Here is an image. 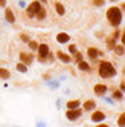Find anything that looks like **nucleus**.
<instances>
[{
    "mask_svg": "<svg viewBox=\"0 0 125 127\" xmlns=\"http://www.w3.org/2000/svg\"><path fill=\"white\" fill-rule=\"evenodd\" d=\"M121 43H122V44H125V29L121 32Z\"/></svg>",
    "mask_w": 125,
    "mask_h": 127,
    "instance_id": "obj_31",
    "label": "nucleus"
},
{
    "mask_svg": "<svg viewBox=\"0 0 125 127\" xmlns=\"http://www.w3.org/2000/svg\"><path fill=\"white\" fill-rule=\"evenodd\" d=\"M98 74L102 80H110V78H114L118 75V69L114 67V64L111 61H107V60H102L99 61L98 64Z\"/></svg>",
    "mask_w": 125,
    "mask_h": 127,
    "instance_id": "obj_1",
    "label": "nucleus"
},
{
    "mask_svg": "<svg viewBox=\"0 0 125 127\" xmlns=\"http://www.w3.org/2000/svg\"><path fill=\"white\" fill-rule=\"evenodd\" d=\"M57 41L60 44H66L70 41V35L67 32H60V34H57Z\"/></svg>",
    "mask_w": 125,
    "mask_h": 127,
    "instance_id": "obj_13",
    "label": "nucleus"
},
{
    "mask_svg": "<svg viewBox=\"0 0 125 127\" xmlns=\"http://www.w3.org/2000/svg\"><path fill=\"white\" fill-rule=\"evenodd\" d=\"M107 15V20H108L110 26L113 28H119L122 25V19H124V12L121 9V6H110L105 12Z\"/></svg>",
    "mask_w": 125,
    "mask_h": 127,
    "instance_id": "obj_2",
    "label": "nucleus"
},
{
    "mask_svg": "<svg viewBox=\"0 0 125 127\" xmlns=\"http://www.w3.org/2000/svg\"><path fill=\"white\" fill-rule=\"evenodd\" d=\"M107 90H108V86L104 84V83H98V84L93 86V92H95V95H98V96H104V95L107 94Z\"/></svg>",
    "mask_w": 125,
    "mask_h": 127,
    "instance_id": "obj_7",
    "label": "nucleus"
},
{
    "mask_svg": "<svg viewBox=\"0 0 125 127\" xmlns=\"http://www.w3.org/2000/svg\"><path fill=\"white\" fill-rule=\"evenodd\" d=\"M19 6L21 8V9H26V6H28V3H26L24 0H19Z\"/></svg>",
    "mask_w": 125,
    "mask_h": 127,
    "instance_id": "obj_30",
    "label": "nucleus"
},
{
    "mask_svg": "<svg viewBox=\"0 0 125 127\" xmlns=\"http://www.w3.org/2000/svg\"><path fill=\"white\" fill-rule=\"evenodd\" d=\"M119 89H121V90H122V92L125 94V81H124V80L121 81V84H119Z\"/></svg>",
    "mask_w": 125,
    "mask_h": 127,
    "instance_id": "obj_32",
    "label": "nucleus"
},
{
    "mask_svg": "<svg viewBox=\"0 0 125 127\" xmlns=\"http://www.w3.org/2000/svg\"><path fill=\"white\" fill-rule=\"evenodd\" d=\"M0 8H6V0H0Z\"/></svg>",
    "mask_w": 125,
    "mask_h": 127,
    "instance_id": "obj_34",
    "label": "nucleus"
},
{
    "mask_svg": "<svg viewBox=\"0 0 125 127\" xmlns=\"http://www.w3.org/2000/svg\"><path fill=\"white\" fill-rule=\"evenodd\" d=\"M47 81V86L52 89V90H57L58 87H60V80H52V78H49V80H46Z\"/></svg>",
    "mask_w": 125,
    "mask_h": 127,
    "instance_id": "obj_21",
    "label": "nucleus"
},
{
    "mask_svg": "<svg viewBox=\"0 0 125 127\" xmlns=\"http://www.w3.org/2000/svg\"><path fill=\"white\" fill-rule=\"evenodd\" d=\"M76 64H78V69H79V70H83V72H90V63H87L85 60L78 61Z\"/></svg>",
    "mask_w": 125,
    "mask_h": 127,
    "instance_id": "obj_15",
    "label": "nucleus"
},
{
    "mask_svg": "<svg viewBox=\"0 0 125 127\" xmlns=\"http://www.w3.org/2000/svg\"><path fill=\"white\" fill-rule=\"evenodd\" d=\"M87 57H88V60H90V61H96L98 58L102 57V52L98 49V48H93L92 46V48L87 49Z\"/></svg>",
    "mask_w": 125,
    "mask_h": 127,
    "instance_id": "obj_6",
    "label": "nucleus"
},
{
    "mask_svg": "<svg viewBox=\"0 0 125 127\" xmlns=\"http://www.w3.org/2000/svg\"><path fill=\"white\" fill-rule=\"evenodd\" d=\"M20 40H21L23 43H28V41L31 40V37H29L28 34H20Z\"/></svg>",
    "mask_w": 125,
    "mask_h": 127,
    "instance_id": "obj_28",
    "label": "nucleus"
},
{
    "mask_svg": "<svg viewBox=\"0 0 125 127\" xmlns=\"http://www.w3.org/2000/svg\"><path fill=\"white\" fill-rule=\"evenodd\" d=\"M38 44H40V43H38L37 40H32V38H31V40L28 41V46H29V51H32V52H35V51H37V49H38Z\"/></svg>",
    "mask_w": 125,
    "mask_h": 127,
    "instance_id": "obj_23",
    "label": "nucleus"
},
{
    "mask_svg": "<svg viewBox=\"0 0 125 127\" xmlns=\"http://www.w3.org/2000/svg\"><path fill=\"white\" fill-rule=\"evenodd\" d=\"M92 3H93V6H98V8H102L107 2L105 0H92Z\"/></svg>",
    "mask_w": 125,
    "mask_h": 127,
    "instance_id": "obj_26",
    "label": "nucleus"
},
{
    "mask_svg": "<svg viewBox=\"0 0 125 127\" xmlns=\"http://www.w3.org/2000/svg\"><path fill=\"white\" fill-rule=\"evenodd\" d=\"M121 9H122V12L125 14V2H124V3H121Z\"/></svg>",
    "mask_w": 125,
    "mask_h": 127,
    "instance_id": "obj_36",
    "label": "nucleus"
},
{
    "mask_svg": "<svg viewBox=\"0 0 125 127\" xmlns=\"http://www.w3.org/2000/svg\"><path fill=\"white\" fill-rule=\"evenodd\" d=\"M111 98L114 99V101H124V99H125V94L122 92L121 89H114L111 92Z\"/></svg>",
    "mask_w": 125,
    "mask_h": 127,
    "instance_id": "obj_14",
    "label": "nucleus"
},
{
    "mask_svg": "<svg viewBox=\"0 0 125 127\" xmlns=\"http://www.w3.org/2000/svg\"><path fill=\"white\" fill-rule=\"evenodd\" d=\"M110 2H118V0H110Z\"/></svg>",
    "mask_w": 125,
    "mask_h": 127,
    "instance_id": "obj_38",
    "label": "nucleus"
},
{
    "mask_svg": "<svg viewBox=\"0 0 125 127\" xmlns=\"http://www.w3.org/2000/svg\"><path fill=\"white\" fill-rule=\"evenodd\" d=\"M62 106V101H61V98H57V109H61Z\"/></svg>",
    "mask_w": 125,
    "mask_h": 127,
    "instance_id": "obj_33",
    "label": "nucleus"
},
{
    "mask_svg": "<svg viewBox=\"0 0 125 127\" xmlns=\"http://www.w3.org/2000/svg\"><path fill=\"white\" fill-rule=\"evenodd\" d=\"M113 51H114V54H116L118 57H122V55H125V44H122V43L116 44Z\"/></svg>",
    "mask_w": 125,
    "mask_h": 127,
    "instance_id": "obj_16",
    "label": "nucleus"
},
{
    "mask_svg": "<svg viewBox=\"0 0 125 127\" xmlns=\"http://www.w3.org/2000/svg\"><path fill=\"white\" fill-rule=\"evenodd\" d=\"M90 120L95 123V124H98V123H104L105 121V113L102 112V110H93V113H92V116H90Z\"/></svg>",
    "mask_w": 125,
    "mask_h": 127,
    "instance_id": "obj_8",
    "label": "nucleus"
},
{
    "mask_svg": "<svg viewBox=\"0 0 125 127\" xmlns=\"http://www.w3.org/2000/svg\"><path fill=\"white\" fill-rule=\"evenodd\" d=\"M57 58H58L61 63H64V64H69V63H72V55H70V54L62 52V51H57Z\"/></svg>",
    "mask_w": 125,
    "mask_h": 127,
    "instance_id": "obj_10",
    "label": "nucleus"
},
{
    "mask_svg": "<svg viewBox=\"0 0 125 127\" xmlns=\"http://www.w3.org/2000/svg\"><path fill=\"white\" fill-rule=\"evenodd\" d=\"M46 17H47V11H46V9H44V8L41 6V8H40V11H38L37 14H35V19H37V20H44Z\"/></svg>",
    "mask_w": 125,
    "mask_h": 127,
    "instance_id": "obj_22",
    "label": "nucleus"
},
{
    "mask_svg": "<svg viewBox=\"0 0 125 127\" xmlns=\"http://www.w3.org/2000/svg\"><path fill=\"white\" fill-rule=\"evenodd\" d=\"M83 109L81 107H78V109H67V112H66V118L69 121H76V120H79L81 118V115H83Z\"/></svg>",
    "mask_w": 125,
    "mask_h": 127,
    "instance_id": "obj_5",
    "label": "nucleus"
},
{
    "mask_svg": "<svg viewBox=\"0 0 125 127\" xmlns=\"http://www.w3.org/2000/svg\"><path fill=\"white\" fill-rule=\"evenodd\" d=\"M72 60H73V63L81 61V60H83V54H81V52H76L75 55H73V58H72Z\"/></svg>",
    "mask_w": 125,
    "mask_h": 127,
    "instance_id": "obj_27",
    "label": "nucleus"
},
{
    "mask_svg": "<svg viewBox=\"0 0 125 127\" xmlns=\"http://www.w3.org/2000/svg\"><path fill=\"white\" fill-rule=\"evenodd\" d=\"M40 8H41V2L40 0H35V2H32L31 5L26 6V15H28L29 19H32V17H35V14L40 11Z\"/></svg>",
    "mask_w": 125,
    "mask_h": 127,
    "instance_id": "obj_4",
    "label": "nucleus"
},
{
    "mask_svg": "<svg viewBox=\"0 0 125 127\" xmlns=\"http://www.w3.org/2000/svg\"><path fill=\"white\" fill-rule=\"evenodd\" d=\"M5 20H6V23H9V25L15 23V14L12 11V8H5Z\"/></svg>",
    "mask_w": 125,
    "mask_h": 127,
    "instance_id": "obj_11",
    "label": "nucleus"
},
{
    "mask_svg": "<svg viewBox=\"0 0 125 127\" xmlns=\"http://www.w3.org/2000/svg\"><path fill=\"white\" fill-rule=\"evenodd\" d=\"M11 78V72L8 70V69H5V67H0V80H9Z\"/></svg>",
    "mask_w": 125,
    "mask_h": 127,
    "instance_id": "obj_20",
    "label": "nucleus"
},
{
    "mask_svg": "<svg viewBox=\"0 0 125 127\" xmlns=\"http://www.w3.org/2000/svg\"><path fill=\"white\" fill-rule=\"evenodd\" d=\"M69 54H70V55H75V54L78 52V48H76V44H69Z\"/></svg>",
    "mask_w": 125,
    "mask_h": 127,
    "instance_id": "obj_25",
    "label": "nucleus"
},
{
    "mask_svg": "<svg viewBox=\"0 0 125 127\" xmlns=\"http://www.w3.org/2000/svg\"><path fill=\"white\" fill-rule=\"evenodd\" d=\"M50 54V49H49V44L46 43H40L38 44V49H37V58L40 63H46L47 61V57Z\"/></svg>",
    "mask_w": 125,
    "mask_h": 127,
    "instance_id": "obj_3",
    "label": "nucleus"
},
{
    "mask_svg": "<svg viewBox=\"0 0 125 127\" xmlns=\"http://www.w3.org/2000/svg\"><path fill=\"white\" fill-rule=\"evenodd\" d=\"M19 58H20V61H23L24 64H32L34 63V54H31V52H20L19 54Z\"/></svg>",
    "mask_w": 125,
    "mask_h": 127,
    "instance_id": "obj_9",
    "label": "nucleus"
},
{
    "mask_svg": "<svg viewBox=\"0 0 125 127\" xmlns=\"http://www.w3.org/2000/svg\"><path fill=\"white\" fill-rule=\"evenodd\" d=\"M55 11H57V14L58 15H64L66 14V8H64V5H62L61 2H55Z\"/></svg>",
    "mask_w": 125,
    "mask_h": 127,
    "instance_id": "obj_17",
    "label": "nucleus"
},
{
    "mask_svg": "<svg viewBox=\"0 0 125 127\" xmlns=\"http://www.w3.org/2000/svg\"><path fill=\"white\" fill-rule=\"evenodd\" d=\"M104 101H105L107 104H114V99H113L111 96H105V98H104Z\"/></svg>",
    "mask_w": 125,
    "mask_h": 127,
    "instance_id": "obj_29",
    "label": "nucleus"
},
{
    "mask_svg": "<svg viewBox=\"0 0 125 127\" xmlns=\"http://www.w3.org/2000/svg\"><path fill=\"white\" fill-rule=\"evenodd\" d=\"M96 109V101L95 99H85L83 104V110L84 112H93Z\"/></svg>",
    "mask_w": 125,
    "mask_h": 127,
    "instance_id": "obj_12",
    "label": "nucleus"
},
{
    "mask_svg": "<svg viewBox=\"0 0 125 127\" xmlns=\"http://www.w3.org/2000/svg\"><path fill=\"white\" fill-rule=\"evenodd\" d=\"M37 126H40V127H43V126H47L44 121H37Z\"/></svg>",
    "mask_w": 125,
    "mask_h": 127,
    "instance_id": "obj_35",
    "label": "nucleus"
},
{
    "mask_svg": "<svg viewBox=\"0 0 125 127\" xmlns=\"http://www.w3.org/2000/svg\"><path fill=\"white\" fill-rule=\"evenodd\" d=\"M15 69H17V72H20V74H28V64H24L23 61L17 63V64H15Z\"/></svg>",
    "mask_w": 125,
    "mask_h": 127,
    "instance_id": "obj_18",
    "label": "nucleus"
},
{
    "mask_svg": "<svg viewBox=\"0 0 125 127\" xmlns=\"http://www.w3.org/2000/svg\"><path fill=\"white\" fill-rule=\"evenodd\" d=\"M116 124L121 126V127H125V112H122V113L118 116V121H116Z\"/></svg>",
    "mask_w": 125,
    "mask_h": 127,
    "instance_id": "obj_24",
    "label": "nucleus"
},
{
    "mask_svg": "<svg viewBox=\"0 0 125 127\" xmlns=\"http://www.w3.org/2000/svg\"><path fill=\"white\" fill-rule=\"evenodd\" d=\"M78 107H81L79 99H69L67 101V109H78Z\"/></svg>",
    "mask_w": 125,
    "mask_h": 127,
    "instance_id": "obj_19",
    "label": "nucleus"
},
{
    "mask_svg": "<svg viewBox=\"0 0 125 127\" xmlns=\"http://www.w3.org/2000/svg\"><path fill=\"white\" fill-rule=\"evenodd\" d=\"M40 2H41V3H49V2H47V0H40Z\"/></svg>",
    "mask_w": 125,
    "mask_h": 127,
    "instance_id": "obj_37",
    "label": "nucleus"
}]
</instances>
